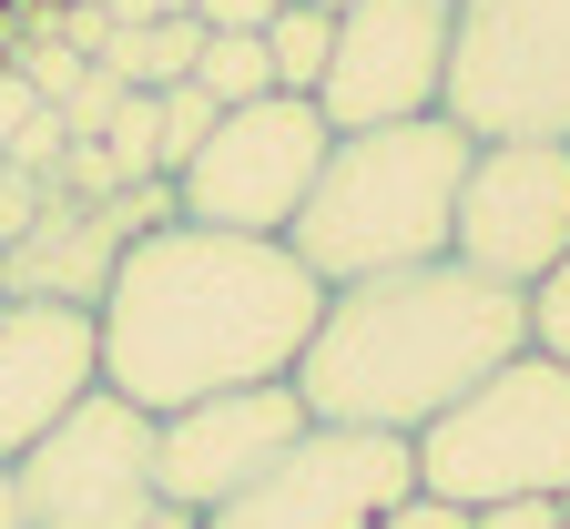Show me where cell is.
<instances>
[{"instance_id": "obj_4", "label": "cell", "mask_w": 570, "mask_h": 529, "mask_svg": "<svg viewBox=\"0 0 570 529\" xmlns=\"http://www.w3.org/2000/svg\"><path fill=\"white\" fill-rule=\"evenodd\" d=\"M417 489H439L459 509L570 499V366L540 356V346L489 366L449 418L417 428Z\"/></svg>"}, {"instance_id": "obj_26", "label": "cell", "mask_w": 570, "mask_h": 529, "mask_svg": "<svg viewBox=\"0 0 570 529\" xmlns=\"http://www.w3.org/2000/svg\"><path fill=\"white\" fill-rule=\"evenodd\" d=\"M31 112H41V92L21 82V71H0V154H11V133H21Z\"/></svg>"}, {"instance_id": "obj_19", "label": "cell", "mask_w": 570, "mask_h": 529, "mask_svg": "<svg viewBox=\"0 0 570 529\" xmlns=\"http://www.w3.org/2000/svg\"><path fill=\"white\" fill-rule=\"evenodd\" d=\"M530 346L570 366V255H560V265H550V275L530 285Z\"/></svg>"}, {"instance_id": "obj_16", "label": "cell", "mask_w": 570, "mask_h": 529, "mask_svg": "<svg viewBox=\"0 0 570 529\" xmlns=\"http://www.w3.org/2000/svg\"><path fill=\"white\" fill-rule=\"evenodd\" d=\"M194 82L214 92V102H265L275 92V61H265V31H204V51H194Z\"/></svg>"}, {"instance_id": "obj_10", "label": "cell", "mask_w": 570, "mask_h": 529, "mask_svg": "<svg viewBox=\"0 0 570 529\" xmlns=\"http://www.w3.org/2000/svg\"><path fill=\"white\" fill-rule=\"evenodd\" d=\"M439 92H449V0H346L336 11V51L316 82V112L336 133L417 123L439 112Z\"/></svg>"}, {"instance_id": "obj_3", "label": "cell", "mask_w": 570, "mask_h": 529, "mask_svg": "<svg viewBox=\"0 0 570 529\" xmlns=\"http://www.w3.org/2000/svg\"><path fill=\"white\" fill-rule=\"evenodd\" d=\"M469 154H479V143L449 112L336 133L326 164H316V194L296 204V224H285L296 265L316 285H367V275H397V265L449 255Z\"/></svg>"}, {"instance_id": "obj_28", "label": "cell", "mask_w": 570, "mask_h": 529, "mask_svg": "<svg viewBox=\"0 0 570 529\" xmlns=\"http://www.w3.org/2000/svg\"><path fill=\"white\" fill-rule=\"evenodd\" d=\"M316 11H346V0H316Z\"/></svg>"}, {"instance_id": "obj_23", "label": "cell", "mask_w": 570, "mask_h": 529, "mask_svg": "<svg viewBox=\"0 0 570 529\" xmlns=\"http://www.w3.org/2000/svg\"><path fill=\"white\" fill-rule=\"evenodd\" d=\"M377 529H469V509H459V499H439V489H407Z\"/></svg>"}, {"instance_id": "obj_7", "label": "cell", "mask_w": 570, "mask_h": 529, "mask_svg": "<svg viewBox=\"0 0 570 529\" xmlns=\"http://www.w3.org/2000/svg\"><path fill=\"white\" fill-rule=\"evenodd\" d=\"M326 143H336V123H326L306 92L235 102V112H214L204 154L174 174V204H184V224H225V235H285V224H296V204L316 194Z\"/></svg>"}, {"instance_id": "obj_18", "label": "cell", "mask_w": 570, "mask_h": 529, "mask_svg": "<svg viewBox=\"0 0 570 529\" xmlns=\"http://www.w3.org/2000/svg\"><path fill=\"white\" fill-rule=\"evenodd\" d=\"M164 102V143H154V154H164V174H184L194 154H204V133H214V112H225V102H214L204 82H174V92H154Z\"/></svg>"}, {"instance_id": "obj_2", "label": "cell", "mask_w": 570, "mask_h": 529, "mask_svg": "<svg viewBox=\"0 0 570 529\" xmlns=\"http://www.w3.org/2000/svg\"><path fill=\"white\" fill-rule=\"evenodd\" d=\"M520 346H530L520 285H489L459 255H428V265H397L367 285H326V316L296 356V398H306V418H336V428L417 438Z\"/></svg>"}, {"instance_id": "obj_29", "label": "cell", "mask_w": 570, "mask_h": 529, "mask_svg": "<svg viewBox=\"0 0 570 529\" xmlns=\"http://www.w3.org/2000/svg\"><path fill=\"white\" fill-rule=\"evenodd\" d=\"M560 519H570V499H560Z\"/></svg>"}, {"instance_id": "obj_27", "label": "cell", "mask_w": 570, "mask_h": 529, "mask_svg": "<svg viewBox=\"0 0 570 529\" xmlns=\"http://www.w3.org/2000/svg\"><path fill=\"white\" fill-rule=\"evenodd\" d=\"M0 529H21V479H11V459H0Z\"/></svg>"}, {"instance_id": "obj_22", "label": "cell", "mask_w": 570, "mask_h": 529, "mask_svg": "<svg viewBox=\"0 0 570 529\" xmlns=\"http://www.w3.org/2000/svg\"><path fill=\"white\" fill-rule=\"evenodd\" d=\"M61 143H71V133H61V112L41 102V112L11 133V154H0V164H21V174H51V164H61Z\"/></svg>"}, {"instance_id": "obj_15", "label": "cell", "mask_w": 570, "mask_h": 529, "mask_svg": "<svg viewBox=\"0 0 570 529\" xmlns=\"http://www.w3.org/2000/svg\"><path fill=\"white\" fill-rule=\"evenodd\" d=\"M326 51H336V11H316V0H285V11L265 21V61H275V92H306L326 82Z\"/></svg>"}, {"instance_id": "obj_1", "label": "cell", "mask_w": 570, "mask_h": 529, "mask_svg": "<svg viewBox=\"0 0 570 529\" xmlns=\"http://www.w3.org/2000/svg\"><path fill=\"white\" fill-rule=\"evenodd\" d=\"M316 316H326V285L296 265L285 235H225V224L174 214L122 245L92 306V346H102V388L164 418L225 388L296 376Z\"/></svg>"}, {"instance_id": "obj_24", "label": "cell", "mask_w": 570, "mask_h": 529, "mask_svg": "<svg viewBox=\"0 0 570 529\" xmlns=\"http://www.w3.org/2000/svg\"><path fill=\"white\" fill-rule=\"evenodd\" d=\"M469 529H570V519H560V499H489V509H469Z\"/></svg>"}, {"instance_id": "obj_21", "label": "cell", "mask_w": 570, "mask_h": 529, "mask_svg": "<svg viewBox=\"0 0 570 529\" xmlns=\"http://www.w3.org/2000/svg\"><path fill=\"white\" fill-rule=\"evenodd\" d=\"M41 204H51V184L41 174H21V164H0V255H11L31 224H41Z\"/></svg>"}, {"instance_id": "obj_12", "label": "cell", "mask_w": 570, "mask_h": 529, "mask_svg": "<svg viewBox=\"0 0 570 529\" xmlns=\"http://www.w3.org/2000/svg\"><path fill=\"white\" fill-rule=\"evenodd\" d=\"M102 388V346H92V306L61 295H0V459L21 448Z\"/></svg>"}, {"instance_id": "obj_30", "label": "cell", "mask_w": 570, "mask_h": 529, "mask_svg": "<svg viewBox=\"0 0 570 529\" xmlns=\"http://www.w3.org/2000/svg\"><path fill=\"white\" fill-rule=\"evenodd\" d=\"M0 295H11V285H0Z\"/></svg>"}, {"instance_id": "obj_14", "label": "cell", "mask_w": 570, "mask_h": 529, "mask_svg": "<svg viewBox=\"0 0 570 529\" xmlns=\"http://www.w3.org/2000/svg\"><path fill=\"white\" fill-rule=\"evenodd\" d=\"M194 51H204V21L174 11V21H132V31H112V41H102V71H112L122 92H174V82H194Z\"/></svg>"}, {"instance_id": "obj_11", "label": "cell", "mask_w": 570, "mask_h": 529, "mask_svg": "<svg viewBox=\"0 0 570 529\" xmlns=\"http://www.w3.org/2000/svg\"><path fill=\"white\" fill-rule=\"evenodd\" d=\"M306 428V398L296 376H265V388H225V398H194V408H164L154 418V489L174 509H225L245 479L275 469V448Z\"/></svg>"}, {"instance_id": "obj_20", "label": "cell", "mask_w": 570, "mask_h": 529, "mask_svg": "<svg viewBox=\"0 0 570 529\" xmlns=\"http://www.w3.org/2000/svg\"><path fill=\"white\" fill-rule=\"evenodd\" d=\"M21 82H31L41 102H71V92L92 82V51H71V41H31V51H21Z\"/></svg>"}, {"instance_id": "obj_25", "label": "cell", "mask_w": 570, "mask_h": 529, "mask_svg": "<svg viewBox=\"0 0 570 529\" xmlns=\"http://www.w3.org/2000/svg\"><path fill=\"white\" fill-rule=\"evenodd\" d=\"M275 11H285V0H194V21H204V31H265Z\"/></svg>"}, {"instance_id": "obj_8", "label": "cell", "mask_w": 570, "mask_h": 529, "mask_svg": "<svg viewBox=\"0 0 570 529\" xmlns=\"http://www.w3.org/2000/svg\"><path fill=\"white\" fill-rule=\"evenodd\" d=\"M407 489H417V438L306 418L265 479H245L225 509H204V529H377Z\"/></svg>"}, {"instance_id": "obj_9", "label": "cell", "mask_w": 570, "mask_h": 529, "mask_svg": "<svg viewBox=\"0 0 570 529\" xmlns=\"http://www.w3.org/2000/svg\"><path fill=\"white\" fill-rule=\"evenodd\" d=\"M449 255L489 285L530 295L570 255V143H479L469 184H459Z\"/></svg>"}, {"instance_id": "obj_5", "label": "cell", "mask_w": 570, "mask_h": 529, "mask_svg": "<svg viewBox=\"0 0 570 529\" xmlns=\"http://www.w3.org/2000/svg\"><path fill=\"white\" fill-rule=\"evenodd\" d=\"M469 143H570V0H449V92Z\"/></svg>"}, {"instance_id": "obj_17", "label": "cell", "mask_w": 570, "mask_h": 529, "mask_svg": "<svg viewBox=\"0 0 570 529\" xmlns=\"http://www.w3.org/2000/svg\"><path fill=\"white\" fill-rule=\"evenodd\" d=\"M154 143H164V102H154V92H122V102H112V123H102V154H112V174H122V184L164 174V154H154Z\"/></svg>"}, {"instance_id": "obj_13", "label": "cell", "mask_w": 570, "mask_h": 529, "mask_svg": "<svg viewBox=\"0 0 570 529\" xmlns=\"http://www.w3.org/2000/svg\"><path fill=\"white\" fill-rule=\"evenodd\" d=\"M122 265V224L112 204H82V194H51L41 224L0 255V285L11 295H61V306H102V285Z\"/></svg>"}, {"instance_id": "obj_6", "label": "cell", "mask_w": 570, "mask_h": 529, "mask_svg": "<svg viewBox=\"0 0 570 529\" xmlns=\"http://www.w3.org/2000/svg\"><path fill=\"white\" fill-rule=\"evenodd\" d=\"M11 479H21V529H204L154 489V418L112 388L71 398L11 459Z\"/></svg>"}]
</instances>
